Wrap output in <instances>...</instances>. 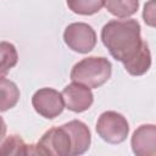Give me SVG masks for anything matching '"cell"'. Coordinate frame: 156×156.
<instances>
[{"label": "cell", "instance_id": "cell-6", "mask_svg": "<svg viewBox=\"0 0 156 156\" xmlns=\"http://www.w3.org/2000/svg\"><path fill=\"white\" fill-rule=\"evenodd\" d=\"M32 105L37 113L48 119H54L65 108L62 94L52 88H41L32 96Z\"/></svg>", "mask_w": 156, "mask_h": 156}, {"label": "cell", "instance_id": "cell-7", "mask_svg": "<svg viewBox=\"0 0 156 156\" xmlns=\"http://www.w3.org/2000/svg\"><path fill=\"white\" fill-rule=\"evenodd\" d=\"M61 94L65 107L77 113L84 112L88 108H90L94 101V95L90 88L74 82L72 84L66 85Z\"/></svg>", "mask_w": 156, "mask_h": 156}, {"label": "cell", "instance_id": "cell-8", "mask_svg": "<svg viewBox=\"0 0 156 156\" xmlns=\"http://www.w3.org/2000/svg\"><path fill=\"white\" fill-rule=\"evenodd\" d=\"M132 150L136 156L156 155V127L155 124H143L138 127L130 139Z\"/></svg>", "mask_w": 156, "mask_h": 156}, {"label": "cell", "instance_id": "cell-12", "mask_svg": "<svg viewBox=\"0 0 156 156\" xmlns=\"http://www.w3.org/2000/svg\"><path fill=\"white\" fill-rule=\"evenodd\" d=\"M104 6L111 15L127 18L138 11L139 0H104Z\"/></svg>", "mask_w": 156, "mask_h": 156}, {"label": "cell", "instance_id": "cell-11", "mask_svg": "<svg viewBox=\"0 0 156 156\" xmlns=\"http://www.w3.org/2000/svg\"><path fill=\"white\" fill-rule=\"evenodd\" d=\"M20 100V89L10 79L0 77V112H5L17 105Z\"/></svg>", "mask_w": 156, "mask_h": 156}, {"label": "cell", "instance_id": "cell-9", "mask_svg": "<svg viewBox=\"0 0 156 156\" xmlns=\"http://www.w3.org/2000/svg\"><path fill=\"white\" fill-rule=\"evenodd\" d=\"M63 127L67 129L71 136L72 146H71L69 156H77L87 152L91 143V134L88 126L82 121L73 119L69 121L68 123H65Z\"/></svg>", "mask_w": 156, "mask_h": 156}, {"label": "cell", "instance_id": "cell-5", "mask_svg": "<svg viewBox=\"0 0 156 156\" xmlns=\"http://www.w3.org/2000/svg\"><path fill=\"white\" fill-rule=\"evenodd\" d=\"M63 40L71 50L79 54H88L96 45V33L88 23L74 22L66 27Z\"/></svg>", "mask_w": 156, "mask_h": 156}, {"label": "cell", "instance_id": "cell-13", "mask_svg": "<svg viewBox=\"0 0 156 156\" xmlns=\"http://www.w3.org/2000/svg\"><path fill=\"white\" fill-rule=\"evenodd\" d=\"M18 54L13 44L0 41V77H5L17 65Z\"/></svg>", "mask_w": 156, "mask_h": 156}, {"label": "cell", "instance_id": "cell-10", "mask_svg": "<svg viewBox=\"0 0 156 156\" xmlns=\"http://www.w3.org/2000/svg\"><path fill=\"white\" fill-rule=\"evenodd\" d=\"M123 66H124L126 71L130 76H134V77L143 76L149 71V68L151 66V54H150V50H149L146 41H144L139 52L130 61L124 63Z\"/></svg>", "mask_w": 156, "mask_h": 156}, {"label": "cell", "instance_id": "cell-14", "mask_svg": "<svg viewBox=\"0 0 156 156\" xmlns=\"http://www.w3.org/2000/svg\"><path fill=\"white\" fill-rule=\"evenodd\" d=\"M2 155H29V145L20 135H9L0 144V156Z\"/></svg>", "mask_w": 156, "mask_h": 156}, {"label": "cell", "instance_id": "cell-1", "mask_svg": "<svg viewBox=\"0 0 156 156\" xmlns=\"http://www.w3.org/2000/svg\"><path fill=\"white\" fill-rule=\"evenodd\" d=\"M140 29L139 22L134 18L112 20L102 27L101 40L110 55L124 65L139 52L144 44Z\"/></svg>", "mask_w": 156, "mask_h": 156}, {"label": "cell", "instance_id": "cell-15", "mask_svg": "<svg viewBox=\"0 0 156 156\" xmlns=\"http://www.w3.org/2000/svg\"><path fill=\"white\" fill-rule=\"evenodd\" d=\"M68 9L83 16H90L98 13L104 6V0H66Z\"/></svg>", "mask_w": 156, "mask_h": 156}, {"label": "cell", "instance_id": "cell-4", "mask_svg": "<svg viewBox=\"0 0 156 156\" xmlns=\"http://www.w3.org/2000/svg\"><path fill=\"white\" fill-rule=\"evenodd\" d=\"M96 133L108 144H121L128 136L129 124L123 115L116 111H105L96 122Z\"/></svg>", "mask_w": 156, "mask_h": 156}, {"label": "cell", "instance_id": "cell-17", "mask_svg": "<svg viewBox=\"0 0 156 156\" xmlns=\"http://www.w3.org/2000/svg\"><path fill=\"white\" fill-rule=\"evenodd\" d=\"M6 123L4 121V118L0 116V143L2 141V139L5 138V134H6Z\"/></svg>", "mask_w": 156, "mask_h": 156}, {"label": "cell", "instance_id": "cell-16", "mask_svg": "<svg viewBox=\"0 0 156 156\" xmlns=\"http://www.w3.org/2000/svg\"><path fill=\"white\" fill-rule=\"evenodd\" d=\"M143 17L147 26L150 27L155 26V0H150L147 4H145Z\"/></svg>", "mask_w": 156, "mask_h": 156}, {"label": "cell", "instance_id": "cell-2", "mask_svg": "<svg viewBox=\"0 0 156 156\" xmlns=\"http://www.w3.org/2000/svg\"><path fill=\"white\" fill-rule=\"evenodd\" d=\"M112 73L111 62L106 57L90 56L77 62L71 71V80L95 89L105 84Z\"/></svg>", "mask_w": 156, "mask_h": 156}, {"label": "cell", "instance_id": "cell-3", "mask_svg": "<svg viewBox=\"0 0 156 156\" xmlns=\"http://www.w3.org/2000/svg\"><path fill=\"white\" fill-rule=\"evenodd\" d=\"M71 146L69 133L62 124L60 127L50 128L35 145H29V155L69 156Z\"/></svg>", "mask_w": 156, "mask_h": 156}]
</instances>
